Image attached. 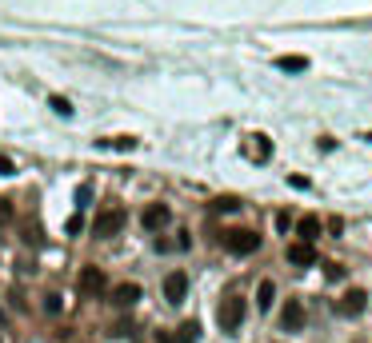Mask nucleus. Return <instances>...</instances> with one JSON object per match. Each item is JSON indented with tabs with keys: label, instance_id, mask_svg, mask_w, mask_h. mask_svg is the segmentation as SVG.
<instances>
[{
	"label": "nucleus",
	"instance_id": "obj_14",
	"mask_svg": "<svg viewBox=\"0 0 372 343\" xmlns=\"http://www.w3.org/2000/svg\"><path fill=\"white\" fill-rule=\"evenodd\" d=\"M253 156L260 164H268V160H272V140H268V136H253Z\"/></svg>",
	"mask_w": 372,
	"mask_h": 343
},
{
	"label": "nucleus",
	"instance_id": "obj_8",
	"mask_svg": "<svg viewBox=\"0 0 372 343\" xmlns=\"http://www.w3.org/2000/svg\"><path fill=\"white\" fill-rule=\"evenodd\" d=\"M288 264H297V268H312V264H316V248H312L308 240L288 244Z\"/></svg>",
	"mask_w": 372,
	"mask_h": 343
},
{
	"label": "nucleus",
	"instance_id": "obj_16",
	"mask_svg": "<svg viewBox=\"0 0 372 343\" xmlns=\"http://www.w3.org/2000/svg\"><path fill=\"white\" fill-rule=\"evenodd\" d=\"M104 144L117 148V152H132V148H137V140H132V136H113V140H104Z\"/></svg>",
	"mask_w": 372,
	"mask_h": 343
},
{
	"label": "nucleus",
	"instance_id": "obj_17",
	"mask_svg": "<svg viewBox=\"0 0 372 343\" xmlns=\"http://www.w3.org/2000/svg\"><path fill=\"white\" fill-rule=\"evenodd\" d=\"M48 104H52V112H60V116H72V104H69V100H65V96H52Z\"/></svg>",
	"mask_w": 372,
	"mask_h": 343
},
{
	"label": "nucleus",
	"instance_id": "obj_12",
	"mask_svg": "<svg viewBox=\"0 0 372 343\" xmlns=\"http://www.w3.org/2000/svg\"><path fill=\"white\" fill-rule=\"evenodd\" d=\"M297 231H301V240L316 244V240H321V220H316V216H304L301 224H297Z\"/></svg>",
	"mask_w": 372,
	"mask_h": 343
},
{
	"label": "nucleus",
	"instance_id": "obj_1",
	"mask_svg": "<svg viewBox=\"0 0 372 343\" xmlns=\"http://www.w3.org/2000/svg\"><path fill=\"white\" fill-rule=\"evenodd\" d=\"M244 316H248V299L244 296H229L220 307H216V323H220V331H229V335L244 323Z\"/></svg>",
	"mask_w": 372,
	"mask_h": 343
},
{
	"label": "nucleus",
	"instance_id": "obj_20",
	"mask_svg": "<svg viewBox=\"0 0 372 343\" xmlns=\"http://www.w3.org/2000/svg\"><path fill=\"white\" fill-rule=\"evenodd\" d=\"M4 220H12V204H8V200H0V224H4Z\"/></svg>",
	"mask_w": 372,
	"mask_h": 343
},
{
	"label": "nucleus",
	"instance_id": "obj_19",
	"mask_svg": "<svg viewBox=\"0 0 372 343\" xmlns=\"http://www.w3.org/2000/svg\"><path fill=\"white\" fill-rule=\"evenodd\" d=\"M212 207H216V212H236V207H240V204H236L233 196H224V200H216V204H212Z\"/></svg>",
	"mask_w": 372,
	"mask_h": 343
},
{
	"label": "nucleus",
	"instance_id": "obj_22",
	"mask_svg": "<svg viewBox=\"0 0 372 343\" xmlns=\"http://www.w3.org/2000/svg\"><path fill=\"white\" fill-rule=\"evenodd\" d=\"M0 327H4V316H0Z\"/></svg>",
	"mask_w": 372,
	"mask_h": 343
},
{
	"label": "nucleus",
	"instance_id": "obj_10",
	"mask_svg": "<svg viewBox=\"0 0 372 343\" xmlns=\"http://www.w3.org/2000/svg\"><path fill=\"white\" fill-rule=\"evenodd\" d=\"M140 296H144L140 283H117V288H113V303H117V307H132V303H140Z\"/></svg>",
	"mask_w": 372,
	"mask_h": 343
},
{
	"label": "nucleus",
	"instance_id": "obj_7",
	"mask_svg": "<svg viewBox=\"0 0 372 343\" xmlns=\"http://www.w3.org/2000/svg\"><path fill=\"white\" fill-rule=\"evenodd\" d=\"M280 327H284V331H304V303L301 299H288V303H284Z\"/></svg>",
	"mask_w": 372,
	"mask_h": 343
},
{
	"label": "nucleus",
	"instance_id": "obj_4",
	"mask_svg": "<svg viewBox=\"0 0 372 343\" xmlns=\"http://www.w3.org/2000/svg\"><path fill=\"white\" fill-rule=\"evenodd\" d=\"M76 288H80V296H84V299H100V296H104V288H108V279H104L100 268H84Z\"/></svg>",
	"mask_w": 372,
	"mask_h": 343
},
{
	"label": "nucleus",
	"instance_id": "obj_6",
	"mask_svg": "<svg viewBox=\"0 0 372 343\" xmlns=\"http://www.w3.org/2000/svg\"><path fill=\"white\" fill-rule=\"evenodd\" d=\"M185 296H188V275L168 272L164 275V299H168V303H185Z\"/></svg>",
	"mask_w": 372,
	"mask_h": 343
},
{
	"label": "nucleus",
	"instance_id": "obj_13",
	"mask_svg": "<svg viewBox=\"0 0 372 343\" xmlns=\"http://www.w3.org/2000/svg\"><path fill=\"white\" fill-rule=\"evenodd\" d=\"M272 299H277V283H272V279H264V283H260V292H256V307H260V312H268V307H272Z\"/></svg>",
	"mask_w": 372,
	"mask_h": 343
},
{
	"label": "nucleus",
	"instance_id": "obj_15",
	"mask_svg": "<svg viewBox=\"0 0 372 343\" xmlns=\"http://www.w3.org/2000/svg\"><path fill=\"white\" fill-rule=\"evenodd\" d=\"M277 68L280 72H304V68H308V60H304V56H280Z\"/></svg>",
	"mask_w": 372,
	"mask_h": 343
},
{
	"label": "nucleus",
	"instance_id": "obj_9",
	"mask_svg": "<svg viewBox=\"0 0 372 343\" xmlns=\"http://www.w3.org/2000/svg\"><path fill=\"white\" fill-rule=\"evenodd\" d=\"M140 220H144V228H148V231H161L164 224L172 220V212H168L164 204H148V207H144V216H140Z\"/></svg>",
	"mask_w": 372,
	"mask_h": 343
},
{
	"label": "nucleus",
	"instance_id": "obj_23",
	"mask_svg": "<svg viewBox=\"0 0 372 343\" xmlns=\"http://www.w3.org/2000/svg\"><path fill=\"white\" fill-rule=\"evenodd\" d=\"M0 343H4V340H0Z\"/></svg>",
	"mask_w": 372,
	"mask_h": 343
},
{
	"label": "nucleus",
	"instance_id": "obj_21",
	"mask_svg": "<svg viewBox=\"0 0 372 343\" xmlns=\"http://www.w3.org/2000/svg\"><path fill=\"white\" fill-rule=\"evenodd\" d=\"M0 176H12V160L8 156H0Z\"/></svg>",
	"mask_w": 372,
	"mask_h": 343
},
{
	"label": "nucleus",
	"instance_id": "obj_11",
	"mask_svg": "<svg viewBox=\"0 0 372 343\" xmlns=\"http://www.w3.org/2000/svg\"><path fill=\"white\" fill-rule=\"evenodd\" d=\"M164 343H200V327L188 320V323H181V327H176V335H168Z\"/></svg>",
	"mask_w": 372,
	"mask_h": 343
},
{
	"label": "nucleus",
	"instance_id": "obj_2",
	"mask_svg": "<svg viewBox=\"0 0 372 343\" xmlns=\"http://www.w3.org/2000/svg\"><path fill=\"white\" fill-rule=\"evenodd\" d=\"M124 224H128V212H124V207H104V212L93 220V231L100 240H113V236L124 231Z\"/></svg>",
	"mask_w": 372,
	"mask_h": 343
},
{
	"label": "nucleus",
	"instance_id": "obj_5",
	"mask_svg": "<svg viewBox=\"0 0 372 343\" xmlns=\"http://www.w3.org/2000/svg\"><path fill=\"white\" fill-rule=\"evenodd\" d=\"M364 303H369V292H364V288H352V292H345V296L336 299V316H360Z\"/></svg>",
	"mask_w": 372,
	"mask_h": 343
},
{
	"label": "nucleus",
	"instance_id": "obj_3",
	"mask_svg": "<svg viewBox=\"0 0 372 343\" xmlns=\"http://www.w3.org/2000/svg\"><path fill=\"white\" fill-rule=\"evenodd\" d=\"M224 248L233 255H253L256 248H260V236L248 228H233V231H224Z\"/></svg>",
	"mask_w": 372,
	"mask_h": 343
},
{
	"label": "nucleus",
	"instance_id": "obj_18",
	"mask_svg": "<svg viewBox=\"0 0 372 343\" xmlns=\"http://www.w3.org/2000/svg\"><path fill=\"white\" fill-rule=\"evenodd\" d=\"M45 312L48 316H60V296H56V292H48L45 296Z\"/></svg>",
	"mask_w": 372,
	"mask_h": 343
}]
</instances>
